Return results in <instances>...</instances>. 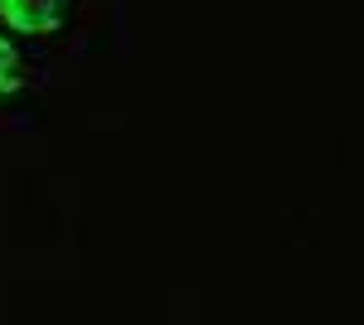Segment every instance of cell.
Segmentation results:
<instances>
[{"label":"cell","instance_id":"cell-1","mask_svg":"<svg viewBox=\"0 0 364 325\" xmlns=\"http://www.w3.org/2000/svg\"><path fill=\"white\" fill-rule=\"evenodd\" d=\"M68 0H0V15L15 34H54L63 25Z\"/></svg>","mask_w":364,"mask_h":325},{"label":"cell","instance_id":"cell-2","mask_svg":"<svg viewBox=\"0 0 364 325\" xmlns=\"http://www.w3.org/2000/svg\"><path fill=\"white\" fill-rule=\"evenodd\" d=\"M20 87V54H15V44L0 34V92H15Z\"/></svg>","mask_w":364,"mask_h":325}]
</instances>
